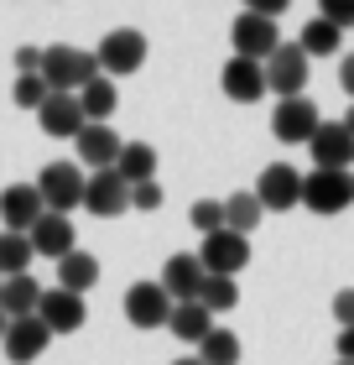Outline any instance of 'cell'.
<instances>
[{"label":"cell","instance_id":"obj_1","mask_svg":"<svg viewBox=\"0 0 354 365\" xmlns=\"http://www.w3.org/2000/svg\"><path fill=\"white\" fill-rule=\"evenodd\" d=\"M37 73L47 78V89H58V94H78V89L99 73V58H94V53H83V47L53 42V47L42 53V68H37Z\"/></svg>","mask_w":354,"mask_h":365},{"label":"cell","instance_id":"obj_2","mask_svg":"<svg viewBox=\"0 0 354 365\" xmlns=\"http://www.w3.org/2000/svg\"><path fill=\"white\" fill-rule=\"evenodd\" d=\"M302 204L313 214H344L354 204V173L349 168H313L302 173Z\"/></svg>","mask_w":354,"mask_h":365},{"label":"cell","instance_id":"obj_3","mask_svg":"<svg viewBox=\"0 0 354 365\" xmlns=\"http://www.w3.org/2000/svg\"><path fill=\"white\" fill-rule=\"evenodd\" d=\"M83 182L89 178H83L78 162H47L37 173V193L53 214H73V209H83Z\"/></svg>","mask_w":354,"mask_h":365},{"label":"cell","instance_id":"obj_4","mask_svg":"<svg viewBox=\"0 0 354 365\" xmlns=\"http://www.w3.org/2000/svg\"><path fill=\"white\" fill-rule=\"evenodd\" d=\"M94 58H99V73L125 78V73H136L146 63V37L136 26H115V31H105V42L94 47Z\"/></svg>","mask_w":354,"mask_h":365},{"label":"cell","instance_id":"obj_5","mask_svg":"<svg viewBox=\"0 0 354 365\" xmlns=\"http://www.w3.org/2000/svg\"><path fill=\"white\" fill-rule=\"evenodd\" d=\"M318 125H323V115H318V105H313L308 94L276 99V115H271V136H276V141H286V146H308Z\"/></svg>","mask_w":354,"mask_h":365},{"label":"cell","instance_id":"obj_6","mask_svg":"<svg viewBox=\"0 0 354 365\" xmlns=\"http://www.w3.org/2000/svg\"><path fill=\"white\" fill-rule=\"evenodd\" d=\"M266 84H271L276 99H297L308 94V53L297 42H281L271 58H266Z\"/></svg>","mask_w":354,"mask_h":365},{"label":"cell","instance_id":"obj_7","mask_svg":"<svg viewBox=\"0 0 354 365\" xmlns=\"http://www.w3.org/2000/svg\"><path fill=\"white\" fill-rule=\"evenodd\" d=\"M229 42H234V58H271L276 47H281V31H276V16H256V11H245V16H234V26H229Z\"/></svg>","mask_w":354,"mask_h":365},{"label":"cell","instance_id":"obj_8","mask_svg":"<svg viewBox=\"0 0 354 365\" xmlns=\"http://www.w3.org/2000/svg\"><path fill=\"white\" fill-rule=\"evenodd\" d=\"M83 209L99 214V220H120V214L130 209V182L115 168L89 173V182H83Z\"/></svg>","mask_w":354,"mask_h":365},{"label":"cell","instance_id":"obj_9","mask_svg":"<svg viewBox=\"0 0 354 365\" xmlns=\"http://www.w3.org/2000/svg\"><path fill=\"white\" fill-rule=\"evenodd\" d=\"M198 261H204V272L234 277L240 267H250V235H240V230H214V235H204V245H198Z\"/></svg>","mask_w":354,"mask_h":365},{"label":"cell","instance_id":"obj_10","mask_svg":"<svg viewBox=\"0 0 354 365\" xmlns=\"http://www.w3.org/2000/svg\"><path fill=\"white\" fill-rule=\"evenodd\" d=\"M256 198L266 204V214H286L302 204V173L286 168V162H271V168H261L256 178Z\"/></svg>","mask_w":354,"mask_h":365},{"label":"cell","instance_id":"obj_11","mask_svg":"<svg viewBox=\"0 0 354 365\" xmlns=\"http://www.w3.org/2000/svg\"><path fill=\"white\" fill-rule=\"evenodd\" d=\"M120 136L110 130V120H83V130L73 136V152H78V168H89V173H99V168H115L120 162Z\"/></svg>","mask_w":354,"mask_h":365},{"label":"cell","instance_id":"obj_12","mask_svg":"<svg viewBox=\"0 0 354 365\" xmlns=\"http://www.w3.org/2000/svg\"><path fill=\"white\" fill-rule=\"evenodd\" d=\"M125 319L136 329H167L172 297H167L162 282H136V287H125Z\"/></svg>","mask_w":354,"mask_h":365},{"label":"cell","instance_id":"obj_13","mask_svg":"<svg viewBox=\"0 0 354 365\" xmlns=\"http://www.w3.org/2000/svg\"><path fill=\"white\" fill-rule=\"evenodd\" d=\"M26 235H31V251L47 256V261H63L68 251H78V225L68 214H53V209H42V220L31 225Z\"/></svg>","mask_w":354,"mask_h":365},{"label":"cell","instance_id":"obj_14","mask_svg":"<svg viewBox=\"0 0 354 365\" xmlns=\"http://www.w3.org/2000/svg\"><path fill=\"white\" fill-rule=\"evenodd\" d=\"M37 319L53 329V334H78L89 308H83V292H68V287H47L42 303H37Z\"/></svg>","mask_w":354,"mask_h":365},{"label":"cell","instance_id":"obj_15","mask_svg":"<svg viewBox=\"0 0 354 365\" xmlns=\"http://www.w3.org/2000/svg\"><path fill=\"white\" fill-rule=\"evenodd\" d=\"M219 84H224V94L234 99V105H256L261 94H271V84H266V63H261V58H229L224 73H219Z\"/></svg>","mask_w":354,"mask_h":365},{"label":"cell","instance_id":"obj_16","mask_svg":"<svg viewBox=\"0 0 354 365\" xmlns=\"http://www.w3.org/2000/svg\"><path fill=\"white\" fill-rule=\"evenodd\" d=\"M313 168H354V130L344 120H323L308 141Z\"/></svg>","mask_w":354,"mask_h":365},{"label":"cell","instance_id":"obj_17","mask_svg":"<svg viewBox=\"0 0 354 365\" xmlns=\"http://www.w3.org/2000/svg\"><path fill=\"white\" fill-rule=\"evenodd\" d=\"M37 125L47 130L53 141H73L78 130H83V105H78V94H47L42 105H37Z\"/></svg>","mask_w":354,"mask_h":365},{"label":"cell","instance_id":"obj_18","mask_svg":"<svg viewBox=\"0 0 354 365\" xmlns=\"http://www.w3.org/2000/svg\"><path fill=\"white\" fill-rule=\"evenodd\" d=\"M6 355H11V365H31L47 344H53V329H47L37 313H26V319H11V329H6Z\"/></svg>","mask_w":354,"mask_h":365},{"label":"cell","instance_id":"obj_19","mask_svg":"<svg viewBox=\"0 0 354 365\" xmlns=\"http://www.w3.org/2000/svg\"><path fill=\"white\" fill-rule=\"evenodd\" d=\"M42 209L47 204L37 193V182H11V188L0 193V225H6V230H21V235H26V230L42 220Z\"/></svg>","mask_w":354,"mask_h":365},{"label":"cell","instance_id":"obj_20","mask_svg":"<svg viewBox=\"0 0 354 365\" xmlns=\"http://www.w3.org/2000/svg\"><path fill=\"white\" fill-rule=\"evenodd\" d=\"M204 261L198 256H188V251H177V256H167V267H162V287H167V297L172 303H188V297H198V287H204Z\"/></svg>","mask_w":354,"mask_h":365},{"label":"cell","instance_id":"obj_21","mask_svg":"<svg viewBox=\"0 0 354 365\" xmlns=\"http://www.w3.org/2000/svg\"><path fill=\"white\" fill-rule=\"evenodd\" d=\"M42 282L31 277V272H16V277H0V308L11 313V319H26V313H37L42 303Z\"/></svg>","mask_w":354,"mask_h":365},{"label":"cell","instance_id":"obj_22","mask_svg":"<svg viewBox=\"0 0 354 365\" xmlns=\"http://www.w3.org/2000/svg\"><path fill=\"white\" fill-rule=\"evenodd\" d=\"M167 329L182 339V344H198L214 329V313L198 303V297H188V303H172V319H167Z\"/></svg>","mask_w":354,"mask_h":365},{"label":"cell","instance_id":"obj_23","mask_svg":"<svg viewBox=\"0 0 354 365\" xmlns=\"http://www.w3.org/2000/svg\"><path fill=\"white\" fill-rule=\"evenodd\" d=\"M297 47H302V53H308V58H333V53H339V47H344V26H333L328 16H313V21L302 26Z\"/></svg>","mask_w":354,"mask_h":365},{"label":"cell","instance_id":"obj_24","mask_svg":"<svg viewBox=\"0 0 354 365\" xmlns=\"http://www.w3.org/2000/svg\"><path fill=\"white\" fill-rule=\"evenodd\" d=\"M78 105H83V120H110L115 105H120V94H115V78H110V73H94L89 84L78 89Z\"/></svg>","mask_w":354,"mask_h":365},{"label":"cell","instance_id":"obj_25","mask_svg":"<svg viewBox=\"0 0 354 365\" xmlns=\"http://www.w3.org/2000/svg\"><path fill=\"white\" fill-rule=\"evenodd\" d=\"M99 282V261L89 251H68L58 261V287H68V292H89Z\"/></svg>","mask_w":354,"mask_h":365},{"label":"cell","instance_id":"obj_26","mask_svg":"<svg viewBox=\"0 0 354 365\" xmlns=\"http://www.w3.org/2000/svg\"><path fill=\"white\" fill-rule=\"evenodd\" d=\"M115 173H120L125 182H146V178H157V146H146V141H125V146H120V162H115Z\"/></svg>","mask_w":354,"mask_h":365},{"label":"cell","instance_id":"obj_27","mask_svg":"<svg viewBox=\"0 0 354 365\" xmlns=\"http://www.w3.org/2000/svg\"><path fill=\"white\" fill-rule=\"evenodd\" d=\"M198 360H204V365H240V334L214 324L209 334L198 339Z\"/></svg>","mask_w":354,"mask_h":365},{"label":"cell","instance_id":"obj_28","mask_svg":"<svg viewBox=\"0 0 354 365\" xmlns=\"http://www.w3.org/2000/svg\"><path fill=\"white\" fill-rule=\"evenodd\" d=\"M31 261H37V251H31V235H21V230H0V277L26 272Z\"/></svg>","mask_w":354,"mask_h":365},{"label":"cell","instance_id":"obj_29","mask_svg":"<svg viewBox=\"0 0 354 365\" xmlns=\"http://www.w3.org/2000/svg\"><path fill=\"white\" fill-rule=\"evenodd\" d=\"M261 214H266V204L256 198V188H250V193H229V198H224V225H229V230H240V235H250V230L261 225Z\"/></svg>","mask_w":354,"mask_h":365},{"label":"cell","instance_id":"obj_30","mask_svg":"<svg viewBox=\"0 0 354 365\" xmlns=\"http://www.w3.org/2000/svg\"><path fill=\"white\" fill-rule=\"evenodd\" d=\"M198 303H204L209 313H224V308H234V303H240V287H234V277H219V272H209V277H204V287H198Z\"/></svg>","mask_w":354,"mask_h":365},{"label":"cell","instance_id":"obj_31","mask_svg":"<svg viewBox=\"0 0 354 365\" xmlns=\"http://www.w3.org/2000/svg\"><path fill=\"white\" fill-rule=\"evenodd\" d=\"M47 94H53V89H47L42 73H21V78H16V89H11V105H21V110L37 115V105H42Z\"/></svg>","mask_w":354,"mask_h":365},{"label":"cell","instance_id":"obj_32","mask_svg":"<svg viewBox=\"0 0 354 365\" xmlns=\"http://www.w3.org/2000/svg\"><path fill=\"white\" fill-rule=\"evenodd\" d=\"M188 225L198 230V235H214V230H229V225H224V204H219V198H198V204L188 209Z\"/></svg>","mask_w":354,"mask_h":365},{"label":"cell","instance_id":"obj_33","mask_svg":"<svg viewBox=\"0 0 354 365\" xmlns=\"http://www.w3.org/2000/svg\"><path fill=\"white\" fill-rule=\"evenodd\" d=\"M162 198H167V193H162V182H157V178H146V182H130V204H136L141 214L162 209Z\"/></svg>","mask_w":354,"mask_h":365},{"label":"cell","instance_id":"obj_34","mask_svg":"<svg viewBox=\"0 0 354 365\" xmlns=\"http://www.w3.org/2000/svg\"><path fill=\"white\" fill-rule=\"evenodd\" d=\"M318 16H328L333 26H354V0H318Z\"/></svg>","mask_w":354,"mask_h":365},{"label":"cell","instance_id":"obj_35","mask_svg":"<svg viewBox=\"0 0 354 365\" xmlns=\"http://www.w3.org/2000/svg\"><path fill=\"white\" fill-rule=\"evenodd\" d=\"M333 319H339V329H344V324H354V287L333 292Z\"/></svg>","mask_w":354,"mask_h":365},{"label":"cell","instance_id":"obj_36","mask_svg":"<svg viewBox=\"0 0 354 365\" xmlns=\"http://www.w3.org/2000/svg\"><path fill=\"white\" fill-rule=\"evenodd\" d=\"M16 68H21V73H37V68H42V47H16Z\"/></svg>","mask_w":354,"mask_h":365},{"label":"cell","instance_id":"obj_37","mask_svg":"<svg viewBox=\"0 0 354 365\" xmlns=\"http://www.w3.org/2000/svg\"><path fill=\"white\" fill-rule=\"evenodd\" d=\"M292 0H245V11H256V16H281Z\"/></svg>","mask_w":354,"mask_h":365},{"label":"cell","instance_id":"obj_38","mask_svg":"<svg viewBox=\"0 0 354 365\" xmlns=\"http://www.w3.org/2000/svg\"><path fill=\"white\" fill-rule=\"evenodd\" d=\"M333 350H339V360H354V324L339 329V344H333Z\"/></svg>","mask_w":354,"mask_h":365},{"label":"cell","instance_id":"obj_39","mask_svg":"<svg viewBox=\"0 0 354 365\" xmlns=\"http://www.w3.org/2000/svg\"><path fill=\"white\" fill-rule=\"evenodd\" d=\"M339 84H344V94L354 99V53H344V63H339Z\"/></svg>","mask_w":354,"mask_h":365},{"label":"cell","instance_id":"obj_40","mask_svg":"<svg viewBox=\"0 0 354 365\" xmlns=\"http://www.w3.org/2000/svg\"><path fill=\"white\" fill-rule=\"evenodd\" d=\"M6 329H11V313H6V308H0V339H6Z\"/></svg>","mask_w":354,"mask_h":365},{"label":"cell","instance_id":"obj_41","mask_svg":"<svg viewBox=\"0 0 354 365\" xmlns=\"http://www.w3.org/2000/svg\"><path fill=\"white\" fill-rule=\"evenodd\" d=\"M172 365H204V360H198V355H182V360H172Z\"/></svg>","mask_w":354,"mask_h":365},{"label":"cell","instance_id":"obj_42","mask_svg":"<svg viewBox=\"0 0 354 365\" xmlns=\"http://www.w3.org/2000/svg\"><path fill=\"white\" fill-rule=\"evenodd\" d=\"M344 125H349V130H354V105H349V115H344Z\"/></svg>","mask_w":354,"mask_h":365},{"label":"cell","instance_id":"obj_43","mask_svg":"<svg viewBox=\"0 0 354 365\" xmlns=\"http://www.w3.org/2000/svg\"><path fill=\"white\" fill-rule=\"evenodd\" d=\"M333 365H354V360H333Z\"/></svg>","mask_w":354,"mask_h":365}]
</instances>
